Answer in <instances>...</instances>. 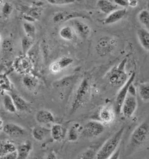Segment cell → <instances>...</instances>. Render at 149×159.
<instances>
[{
    "label": "cell",
    "instance_id": "obj_1",
    "mask_svg": "<svg viewBox=\"0 0 149 159\" xmlns=\"http://www.w3.org/2000/svg\"><path fill=\"white\" fill-rule=\"evenodd\" d=\"M92 93V86L89 80L84 78L79 85L74 93L71 105L70 111L74 113L85 106L89 101Z\"/></svg>",
    "mask_w": 149,
    "mask_h": 159
},
{
    "label": "cell",
    "instance_id": "obj_2",
    "mask_svg": "<svg viewBox=\"0 0 149 159\" xmlns=\"http://www.w3.org/2000/svg\"><path fill=\"white\" fill-rule=\"evenodd\" d=\"M128 57H125L116 66L108 71L105 77L108 83L115 88H121L127 81L129 78L126 71V65Z\"/></svg>",
    "mask_w": 149,
    "mask_h": 159
},
{
    "label": "cell",
    "instance_id": "obj_3",
    "mask_svg": "<svg viewBox=\"0 0 149 159\" xmlns=\"http://www.w3.org/2000/svg\"><path fill=\"white\" fill-rule=\"evenodd\" d=\"M125 131V127H122L113 136L107 140L101 148L97 152L96 159H111V156L117 149L120 142L121 141Z\"/></svg>",
    "mask_w": 149,
    "mask_h": 159
},
{
    "label": "cell",
    "instance_id": "obj_4",
    "mask_svg": "<svg viewBox=\"0 0 149 159\" xmlns=\"http://www.w3.org/2000/svg\"><path fill=\"white\" fill-rule=\"evenodd\" d=\"M149 138V120L139 124L132 133L128 145L129 152L143 145Z\"/></svg>",
    "mask_w": 149,
    "mask_h": 159
},
{
    "label": "cell",
    "instance_id": "obj_5",
    "mask_svg": "<svg viewBox=\"0 0 149 159\" xmlns=\"http://www.w3.org/2000/svg\"><path fill=\"white\" fill-rule=\"evenodd\" d=\"M117 45V40L115 37L105 35L97 41L95 49L100 57H106L114 51Z\"/></svg>",
    "mask_w": 149,
    "mask_h": 159
},
{
    "label": "cell",
    "instance_id": "obj_6",
    "mask_svg": "<svg viewBox=\"0 0 149 159\" xmlns=\"http://www.w3.org/2000/svg\"><path fill=\"white\" fill-rule=\"evenodd\" d=\"M105 131L104 124L100 121L91 120L88 121L83 127L82 135L88 138L99 137Z\"/></svg>",
    "mask_w": 149,
    "mask_h": 159
},
{
    "label": "cell",
    "instance_id": "obj_7",
    "mask_svg": "<svg viewBox=\"0 0 149 159\" xmlns=\"http://www.w3.org/2000/svg\"><path fill=\"white\" fill-rule=\"evenodd\" d=\"M136 78V73L133 72L131 75L129 77L127 81L125 83L123 86H122L117 95V97L115 99V111L117 114H120L121 111V107L123 105V102H124L125 98L127 96L129 87L134 82Z\"/></svg>",
    "mask_w": 149,
    "mask_h": 159
},
{
    "label": "cell",
    "instance_id": "obj_8",
    "mask_svg": "<svg viewBox=\"0 0 149 159\" xmlns=\"http://www.w3.org/2000/svg\"><path fill=\"white\" fill-rule=\"evenodd\" d=\"M13 66L17 73L25 75L31 73L34 65L27 55L22 54L15 59Z\"/></svg>",
    "mask_w": 149,
    "mask_h": 159
},
{
    "label": "cell",
    "instance_id": "obj_9",
    "mask_svg": "<svg viewBox=\"0 0 149 159\" xmlns=\"http://www.w3.org/2000/svg\"><path fill=\"white\" fill-rule=\"evenodd\" d=\"M137 107V101L136 95L128 93L124 102H123L121 113L125 118H130L135 113Z\"/></svg>",
    "mask_w": 149,
    "mask_h": 159
},
{
    "label": "cell",
    "instance_id": "obj_10",
    "mask_svg": "<svg viewBox=\"0 0 149 159\" xmlns=\"http://www.w3.org/2000/svg\"><path fill=\"white\" fill-rule=\"evenodd\" d=\"M74 63V59L68 56H63L51 63L49 67L50 71L54 75L70 66Z\"/></svg>",
    "mask_w": 149,
    "mask_h": 159
},
{
    "label": "cell",
    "instance_id": "obj_11",
    "mask_svg": "<svg viewBox=\"0 0 149 159\" xmlns=\"http://www.w3.org/2000/svg\"><path fill=\"white\" fill-rule=\"evenodd\" d=\"M98 117L100 121L104 125L111 124L115 119V111L111 106H103L99 111Z\"/></svg>",
    "mask_w": 149,
    "mask_h": 159
},
{
    "label": "cell",
    "instance_id": "obj_12",
    "mask_svg": "<svg viewBox=\"0 0 149 159\" xmlns=\"http://www.w3.org/2000/svg\"><path fill=\"white\" fill-rule=\"evenodd\" d=\"M127 13V11L125 8L115 9L110 14L107 15V17L104 19L103 23L104 25H108L114 24L122 20L125 16Z\"/></svg>",
    "mask_w": 149,
    "mask_h": 159
},
{
    "label": "cell",
    "instance_id": "obj_13",
    "mask_svg": "<svg viewBox=\"0 0 149 159\" xmlns=\"http://www.w3.org/2000/svg\"><path fill=\"white\" fill-rule=\"evenodd\" d=\"M2 130L5 134L10 137H21L25 135V129L18 124L9 123L4 125Z\"/></svg>",
    "mask_w": 149,
    "mask_h": 159
},
{
    "label": "cell",
    "instance_id": "obj_14",
    "mask_svg": "<svg viewBox=\"0 0 149 159\" xmlns=\"http://www.w3.org/2000/svg\"><path fill=\"white\" fill-rule=\"evenodd\" d=\"M35 120L37 123L41 125L53 123L55 121V118L53 113L46 109H41L37 111L36 113Z\"/></svg>",
    "mask_w": 149,
    "mask_h": 159
},
{
    "label": "cell",
    "instance_id": "obj_15",
    "mask_svg": "<svg viewBox=\"0 0 149 159\" xmlns=\"http://www.w3.org/2000/svg\"><path fill=\"white\" fill-rule=\"evenodd\" d=\"M68 130L61 124H54L50 129V135L54 141L61 142L67 135Z\"/></svg>",
    "mask_w": 149,
    "mask_h": 159
},
{
    "label": "cell",
    "instance_id": "obj_16",
    "mask_svg": "<svg viewBox=\"0 0 149 159\" xmlns=\"http://www.w3.org/2000/svg\"><path fill=\"white\" fill-rule=\"evenodd\" d=\"M42 5V2H38L31 7L22 6L21 11H22V13L29 15L36 20H39L41 17L43 11V9L41 8Z\"/></svg>",
    "mask_w": 149,
    "mask_h": 159
},
{
    "label": "cell",
    "instance_id": "obj_17",
    "mask_svg": "<svg viewBox=\"0 0 149 159\" xmlns=\"http://www.w3.org/2000/svg\"><path fill=\"white\" fill-rule=\"evenodd\" d=\"M75 32L83 39H86L89 37L91 33V29L86 23L79 20L74 21Z\"/></svg>",
    "mask_w": 149,
    "mask_h": 159
},
{
    "label": "cell",
    "instance_id": "obj_18",
    "mask_svg": "<svg viewBox=\"0 0 149 159\" xmlns=\"http://www.w3.org/2000/svg\"><path fill=\"white\" fill-rule=\"evenodd\" d=\"M33 149V145L30 141L23 142L17 147L18 159H26L31 154Z\"/></svg>",
    "mask_w": 149,
    "mask_h": 159
},
{
    "label": "cell",
    "instance_id": "obj_19",
    "mask_svg": "<svg viewBox=\"0 0 149 159\" xmlns=\"http://www.w3.org/2000/svg\"><path fill=\"white\" fill-rule=\"evenodd\" d=\"M96 5L99 10L105 15H108L114 10L118 9V6L109 0H99Z\"/></svg>",
    "mask_w": 149,
    "mask_h": 159
},
{
    "label": "cell",
    "instance_id": "obj_20",
    "mask_svg": "<svg viewBox=\"0 0 149 159\" xmlns=\"http://www.w3.org/2000/svg\"><path fill=\"white\" fill-rule=\"evenodd\" d=\"M74 75H68L62 78L54 83V87L55 89L60 90H65L70 89L74 83Z\"/></svg>",
    "mask_w": 149,
    "mask_h": 159
},
{
    "label": "cell",
    "instance_id": "obj_21",
    "mask_svg": "<svg viewBox=\"0 0 149 159\" xmlns=\"http://www.w3.org/2000/svg\"><path fill=\"white\" fill-rule=\"evenodd\" d=\"M83 127L78 123L72 124L67 132L68 140L70 142L76 141L82 134Z\"/></svg>",
    "mask_w": 149,
    "mask_h": 159
},
{
    "label": "cell",
    "instance_id": "obj_22",
    "mask_svg": "<svg viewBox=\"0 0 149 159\" xmlns=\"http://www.w3.org/2000/svg\"><path fill=\"white\" fill-rule=\"evenodd\" d=\"M17 111L20 112H25L30 109V104L22 97L17 93H13L11 95Z\"/></svg>",
    "mask_w": 149,
    "mask_h": 159
},
{
    "label": "cell",
    "instance_id": "obj_23",
    "mask_svg": "<svg viewBox=\"0 0 149 159\" xmlns=\"http://www.w3.org/2000/svg\"><path fill=\"white\" fill-rule=\"evenodd\" d=\"M139 41L143 48L149 55V31L145 28L139 29L137 31Z\"/></svg>",
    "mask_w": 149,
    "mask_h": 159
},
{
    "label": "cell",
    "instance_id": "obj_24",
    "mask_svg": "<svg viewBox=\"0 0 149 159\" xmlns=\"http://www.w3.org/2000/svg\"><path fill=\"white\" fill-rule=\"evenodd\" d=\"M50 134V129L43 126H36L33 128L31 135L33 138L37 141H42Z\"/></svg>",
    "mask_w": 149,
    "mask_h": 159
},
{
    "label": "cell",
    "instance_id": "obj_25",
    "mask_svg": "<svg viewBox=\"0 0 149 159\" xmlns=\"http://www.w3.org/2000/svg\"><path fill=\"white\" fill-rule=\"evenodd\" d=\"M39 81L37 78L31 73L25 75L22 79V83L26 89L29 91L35 89L38 85Z\"/></svg>",
    "mask_w": 149,
    "mask_h": 159
},
{
    "label": "cell",
    "instance_id": "obj_26",
    "mask_svg": "<svg viewBox=\"0 0 149 159\" xmlns=\"http://www.w3.org/2000/svg\"><path fill=\"white\" fill-rule=\"evenodd\" d=\"M2 103L4 107L7 111L11 113H14L17 111L15 106L12 97L11 95H9V93H5L3 94Z\"/></svg>",
    "mask_w": 149,
    "mask_h": 159
},
{
    "label": "cell",
    "instance_id": "obj_27",
    "mask_svg": "<svg viewBox=\"0 0 149 159\" xmlns=\"http://www.w3.org/2000/svg\"><path fill=\"white\" fill-rule=\"evenodd\" d=\"M12 91V84L8 76L5 74H0V92L3 94Z\"/></svg>",
    "mask_w": 149,
    "mask_h": 159
},
{
    "label": "cell",
    "instance_id": "obj_28",
    "mask_svg": "<svg viewBox=\"0 0 149 159\" xmlns=\"http://www.w3.org/2000/svg\"><path fill=\"white\" fill-rule=\"evenodd\" d=\"M60 36L63 40L66 41H73L75 39V31L70 26L63 27L61 29L59 32Z\"/></svg>",
    "mask_w": 149,
    "mask_h": 159
},
{
    "label": "cell",
    "instance_id": "obj_29",
    "mask_svg": "<svg viewBox=\"0 0 149 159\" xmlns=\"http://www.w3.org/2000/svg\"><path fill=\"white\" fill-rule=\"evenodd\" d=\"M138 92L141 99L143 102H149V83H142L139 84Z\"/></svg>",
    "mask_w": 149,
    "mask_h": 159
},
{
    "label": "cell",
    "instance_id": "obj_30",
    "mask_svg": "<svg viewBox=\"0 0 149 159\" xmlns=\"http://www.w3.org/2000/svg\"><path fill=\"white\" fill-rule=\"evenodd\" d=\"M13 5L8 1H5L2 3L1 7V15L2 18L4 19H7L9 18L13 12Z\"/></svg>",
    "mask_w": 149,
    "mask_h": 159
},
{
    "label": "cell",
    "instance_id": "obj_31",
    "mask_svg": "<svg viewBox=\"0 0 149 159\" xmlns=\"http://www.w3.org/2000/svg\"><path fill=\"white\" fill-rule=\"evenodd\" d=\"M34 40L27 37L26 35L24 36L21 40V48L22 53L26 55L29 50L34 45Z\"/></svg>",
    "mask_w": 149,
    "mask_h": 159
},
{
    "label": "cell",
    "instance_id": "obj_32",
    "mask_svg": "<svg viewBox=\"0 0 149 159\" xmlns=\"http://www.w3.org/2000/svg\"><path fill=\"white\" fill-rule=\"evenodd\" d=\"M14 48V44L12 40L10 39H5L1 43V50L3 53L8 55L12 53Z\"/></svg>",
    "mask_w": 149,
    "mask_h": 159
},
{
    "label": "cell",
    "instance_id": "obj_33",
    "mask_svg": "<svg viewBox=\"0 0 149 159\" xmlns=\"http://www.w3.org/2000/svg\"><path fill=\"white\" fill-rule=\"evenodd\" d=\"M23 28L26 36L31 39H35L36 34V29L35 26L32 24V23L27 22L24 23L23 24Z\"/></svg>",
    "mask_w": 149,
    "mask_h": 159
},
{
    "label": "cell",
    "instance_id": "obj_34",
    "mask_svg": "<svg viewBox=\"0 0 149 159\" xmlns=\"http://www.w3.org/2000/svg\"><path fill=\"white\" fill-rule=\"evenodd\" d=\"M139 22L145 26H149V11L142 9L137 15Z\"/></svg>",
    "mask_w": 149,
    "mask_h": 159
},
{
    "label": "cell",
    "instance_id": "obj_35",
    "mask_svg": "<svg viewBox=\"0 0 149 159\" xmlns=\"http://www.w3.org/2000/svg\"><path fill=\"white\" fill-rule=\"evenodd\" d=\"M96 153L97 152H96L93 149L90 148L80 153L76 158L81 159H96Z\"/></svg>",
    "mask_w": 149,
    "mask_h": 159
},
{
    "label": "cell",
    "instance_id": "obj_36",
    "mask_svg": "<svg viewBox=\"0 0 149 159\" xmlns=\"http://www.w3.org/2000/svg\"><path fill=\"white\" fill-rule=\"evenodd\" d=\"M49 4L54 5H65L74 3L76 0H46Z\"/></svg>",
    "mask_w": 149,
    "mask_h": 159
},
{
    "label": "cell",
    "instance_id": "obj_37",
    "mask_svg": "<svg viewBox=\"0 0 149 159\" xmlns=\"http://www.w3.org/2000/svg\"><path fill=\"white\" fill-rule=\"evenodd\" d=\"M65 12H59L55 13L53 18V21L55 23L64 22Z\"/></svg>",
    "mask_w": 149,
    "mask_h": 159
},
{
    "label": "cell",
    "instance_id": "obj_38",
    "mask_svg": "<svg viewBox=\"0 0 149 159\" xmlns=\"http://www.w3.org/2000/svg\"><path fill=\"white\" fill-rule=\"evenodd\" d=\"M1 159H18V152L17 150L13 152H11L9 153H7L2 156Z\"/></svg>",
    "mask_w": 149,
    "mask_h": 159
},
{
    "label": "cell",
    "instance_id": "obj_39",
    "mask_svg": "<svg viewBox=\"0 0 149 159\" xmlns=\"http://www.w3.org/2000/svg\"><path fill=\"white\" fill-rule=\"evenodd\" d=\"M114 4L117 6L121 7L123 8H126L127 6H129V3L127 0H113Z\"/></svg>",
    "mask_w": 149,
    "mask_h": 159
},
{
    "label": "cell",
    "instance_id": "obj_40",
    "mask_svg": "<svg viewBox=\"0 0 149 159\" xmlns=\"http://www.w3.org/2000/svg\"><path fill=\"white\" fill-rule=\"evenodd\" d=\"M22 18L24 20H25L27 22L33 23L36 20V19L32 17L31 15H27V14H25V13H23Z\"/></svg>",
    "mask_w": 149,
    "mask_h": 159
},
{
    "label": "cell",
    "instance_id": "obj_41",
    "mask_svg": "<svg viewBox=\"0 0 149 159\" xmlns=\"http://www.w3.org/2000/svg\"><path fill=\"white\" fill-rule=\"evenodd\" d=\"M4 142V141H0V159L5 155Z\"/></svg>",
    "mask_w": 149,
    "mask_h": 159
},
{
    "label": "cell",
    "instance_id": "obj_42",
    "mask_svg": "<svg viewBox=\"0 0 149 159\" xmlns=\"http://www.w3.org/2000/svg\"><path fill=\"white\" fill-rule=\"evenodd\" d=\"M46 159H57V155H56L55 153L54 152H51L46 156Z\"/></svg>",
    "mask_w": 149,
    "mask_h": 159
},
{
    "label": "cell",
    "instance_id": "obj_43",
    "mask_svg": "<svg viewBox=\"0 0 149 159\" xmlns=\"http://www.w3.org/2000/svg\"><path fill=\"white\" fill-rule=\"evenodd\" d=\"M129 6H131L132 7H135L137 5V0H127Z\"/></svg>",
    "mask_w": 149,
    "mask_h": 159
},
{
    "label": "cell",
    "instance_id": "obj_44",
    "mask_svg": "<svg viewBox=\"0 0 149 159\" xmlns=\"http://www.w3.org/2000/svg\"><path fill=\"white\" fill-rule=\"evenodd\" d=\"M2 120L0 119V127L2 125Z\"/></svg>",
    "mask_w": 149,
    "mask_h": 159
},
{
    "label": "cell",
    "instance_id": "obj_45",
    "mask_svg": "<svg viewBox=\"0 0 149 159\" xmlns=\"http://www.w3.org/2000/svg\"><path fill=\"white\" fill-rule=\"evenodd\" d=\"M2 43V37H1V35L0 34V44Z\"/></svg>",
    "mask_w": 149,
    "mask_h": 159
}]
</instances>
